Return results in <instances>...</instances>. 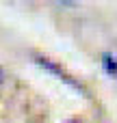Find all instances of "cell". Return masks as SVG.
Masks as SVG:
<instances>
[{
	"mask_svg": "<svg viewBox=\"0 0 117 123\" xmlns=\"http://www.w3.org/2000/svg\"><path fill=\"white\" fill-rule=\"evenodd\" d=\"M33 61L41 67V69H46L48 74H52V76H56L59 80H63V82H67L69 86H74V89H78L80 93H85V89H83V84L76 80V78H72L61 65H56L52 58H48V56H43V54H37V52H33Z\"/></svg>",
	"mask_w": 117,
	"mask_h": 123,
	"instance_id": "6da1fadb",
	"label": "cell"
},
{
	"mask_svg": "<svg viewBox=\"0 0 117 123\" xmlns=\"http://www.w3.org/2000/svg\"><path fill=\"white\" fill-rule=\"evenodd\" d=\"M102 69H104V74L109 76V78H117V58L115 54L111 52V50H106V52H102Z\"/></svg>",
	"mask_w": 117,
	"mask_h": 123,
	"instance_id": "7a4b0ae2",
	"label": "cell"
},
{
	"mask_svg": "<svg viewBox=\"0 0 117 123\" xmlns=\"http://www.w3.org/2000/svg\"><path fill=\"white\" fill-rule=\"evenodd\" d=\"M67 123H83V121H78V119H69Z\"/></svg>",
	"mask_w": 117,
	"mask_h": 123,
	"instance_id": "3957f363",
	"label": "cell"
}]
</instances>
